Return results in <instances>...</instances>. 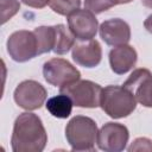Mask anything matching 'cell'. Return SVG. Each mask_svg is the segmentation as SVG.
I'll list each match as a JSON object with an SVG mask.
<instances>
[{"label":"cell","instance_id":"cell-1","mask_svg":"<svg viewBox=\"0 0 152 152\" xmlns=\"http://www.w3.org/2000/svg\"><path fill=\"white\" fill-rule=\"evenodd\" d=\"M48 142V134L38 115L21 113L14 121L11 145L14 152H40Z\"/></svg>","mask_w":152,"mask_h":152},{"label":"cell","instance_id":"cell-2","mask_svg":"<svg viewBox=\"0 0 152 152\" xmlns=\"http://www.w3.org/2000/svg\"><path fill=\"white\" fill-rule=\"evenodd\" d=\"M100 107L113 119L128 116L137 107V99L124 86H107L102 89Z\"/></svg>","mask_w":152,"mask_h":152},{"label":"cell","instance_id":"cell-3","mask_svg":"<svg viewBox=\"0 0 152 152\" xmlns=\"http://www.w3.org/2000/svg\"><path fill=\"white\" fill-rule=\"evenodd\" d=\"M97 133L95 121L83 115L72 118L65 127V137L72 151H94Z\"/></svg>","mask_w":152,"mask_h":152},{"label":"cell","instance_id":"cell-4","mask_svg":"<svg viewBox=\"0 0 152 152\" xmlns=\"http://www.w3.org/2000/svg\"><path fill=\"white\" fill-rule=\"evenodd\" d=\"M61 94L68 95L72 103L82 108H96L100 106L102 88L88 80H77L59 88Z\"/></svg>","mask_w":152,"mask_h":152},{"label":"cell","instance_id":"cell-5","mask_svg":"<svg viewBox=\"0 0 152 152\" xmlns=\"http://www.w3.org/2000/svg\"><path fill=\"white\" fill-rule=\"evenodd\" d=\"M7 52L15 62H26L38 55L37 38L33 31L20 30L13 32L7 39Z\"/></svg>","mask_w":152,"mask_h":152},{"label":"cell","instance_id":"cell-6","mask_svg":"<svg viewBox=\"0 0 152 152\" xmlns=\"http://www.w3.org/2000/svg\"><path fill=\"white\" fill-rule=\"evenodd\" d=\"M43 75L48 83L55 87H64L80 80V71L66 59L51 58L43 65Z\"/></svg>","mask_w":152,"mask_h":152},{"label":"cell","instance_id":"cell-7","mask_svg":"<svg viewBox=\"0 0 152 152\" xmlns=\"http://www.w3.org/2000/svg\"><path fill=\"white\" fill-rule=\"evenodd\" d=\"M46 96V89L33 80H26L19 83L13 94L15 103L26 110H34L40 108L44 104Z\"/></svg>","mask_w":152,"mask_h":152},{"label":"cell","instance_id":"cell-8","mask_svg":"<svg viewBox=\"0 0 152 152\" xmlns=\"http://www.w3.org/2000/svg\"><path fill=\"white\" fill-rule=\"evenodd\" d=\"M129 133L126 126L118 122L104 124L97 133L99 148L107 152H120L126 148Z\"/></svg>","mask_w":152,"mask_h":152},{"label":"cell","instance_id":"cell-9","mask_svg":"<svg viewBox=\"0 0 152 152\" xmlns=\"http://www.w3.org/2000/svg\"><path fill=\"white\" fill-rule=\"evenodd\" d=\"M68 26L78 40H90L97 32L99 23L93 12L78 8L68 15Z\"/></svg>","mask_w":152,"mask_h":152},{"label":"cell","instance_id":"cell-10","mask_svg":"<svg viewBox=\"0 0 152 152\" xmlns=\"http://www.w3.org/2000/svg\"><path fill=\"white\" fill-rule=\"evenodd\" d=\"M124 87L134 94L139 103L152 107V72L148 69H135L126 80Z\"/></svg>","mask_w":152,"mask_h":152},{"label":"cell","instance_id":"cell-11","mask_svg":"<svg viewBox=\"0 0 152 152\" xmlns=\"http://www.w3.org/2000/svg\"><path fill=\"white\" fill-rule=\"evenodd\" d=\"M100 36L106 44L119 46L129 42L131 28L129 25L122 19L114 18L106 20L100 25Z\"/></svg>","mask_w":152,"mask_h":152},{"label":"cell","instance_id":"cell-12","mask_svg":"<svg viewBox=\"0 0 152 152\" xmlns=\"http://www.w3.org/2000/svg\"><path fill=\"white\" fill-rule=\"evenodd\" d=\"M102 58V49L96 39L80 40L72 46V59L84 68L96 66Z\"/></svg>","mask_w":152,"mask_h":152},{"label":"cell","instance_id":"cell-13","mask_svg":"<svg viewBox=\"0 0 152 152\" xmlns=\"http://www.w3.org/2000/svg\"><path fill=\"white\" fill-rule=\"evenodd\" d=\"M137 58V51L127 44L115 46L109 52L110 68L118 75H124L129 71L135 65Z\"/></svg>","mask_w":152,"mask_h":152},{"label":"cell","instance_id":"cell-14","mask_svg":"<svg viewBox=\"0 0 152 152\" xmlns=\"http://www.w3.org/2000/svg\"><path fill=\"white\" fill-rule=\"evenodd\" d=\"M72 104L74 103L68 95L59 94L57 96L49 99L45 106L52 116L58 118V119H65L71 114Z\"/></svg>","mask_w":152,"mask_h":152},{"label":"cell","instance_id":"cell-15","mask_svg":"<svg viewBox=\"0 0 152 152\" xmlns=\"http://www.w3.org/2000/svg\"><path fill=\"white\" fill-rule=\"evenodd\" d=\"M53 31H55V43L52 51L57 55L66 53L75 44V36L63 24L55 25Z\"/></svg>","mask_w":152,"mask_h":152},{"label":"cell","instance_id":"cell-16","mask_svg":"<svg viewBox=\"0 0 152 152\" xmlns=\"http://www.w3.org/2000/svg\"><path fill=\"white\" fill-rule=\"evenodd\" d=\"M38 44V55L46 53L53 49L55 31L53 26H40L33 30Z\"/></svg>","mask_w":152,"mask_h":152},{"label":"cell","instance_id":"cell-17","mask_svg":"<svg viewBox=\"0 0 152 152\" xmlns=\"http://www.w3.org/2000/svg\"><path fill=\"white\" fill-rule=\"evenodd\" d=\"M81 0H50L51 10L61 15H69L71 12L80 8Z\"/></svg>","mask_w":152,"mask_h":152},{"label":"cell","instance_id":"cell-18","mask_svg":"<svg viewBox=\"0 0 152 152\" xmlns=\"http://www.w3.org/2000/svg\"><path fill=\"white\" fill-rule=\"evenodd\" d=\"M116 5H119V0H84V8L94 14L102 13Z\"/></svg>","mask_w":152,"mask_h":152},{"label":"cell","instance_id":"cell-19","mask_svg":"<svg viewBox=\"0 0 152 152\" xmlns=\"http://www.w3.org/2000/svg\"><path fill=\"white\" fill-rule=\"evenodd\" d=\"M1 4V24L11 19L20 8L18 0H0Z\"/></svg>","mask_w":152,"mask_h":152},{"label":"cell","instance_id":"cell-20","mask_svg":"<svg viewBox=\"0 0 152 152\" xmlns=\"http://www.w3.org/2000/svg\"><path fill=\"white\" fill-rule=\"evenodd\" d=\"M128 151H152V141L147 138H138L128 147Z\"/></svg>","mask_w":152,"mask_h":152},{"label":"cell","instance_id":"cell-21","mask_svg":"<svg viewBox=\"0 0 152 152\" xmlns=\"http://www.w3.org/2000/svg\"><path fill=\"white\" fill-rule=\"evenodd\" d=\"M21 2L33 8H43L50 2V0H21Z\"/></svg>","mask_w":152,"mask_h":152},{"label":"cell","instance_id":"cell-22","mask_svg":"<svg viewBox=\"0 0 152 152\" xmlns=\"http://www.w3.org/2000/svg\"><path fill=\"white\" fill-rule=\"evenodd\" d=\"M144 26H145V28H146L150 33H152V14H150V15L146 18V20L144 21Z\"/></svg>","mask_w":152,"mask_h":152},{"label":"cell","instance_id":"cell-23","mask_svg":"<svg viewBox=\"0 0 152 152\" xmlns=\"http://www.w3.org/2000/svg\"><path fill=\"white\" fill-rule=\"evenodd\" d=\"M141 2H142L144 6H146L148 8H152V0H141Z\"/></svg>","mask_w":152,"mask_h":152},{"label":"cell","instance_id":"cell-24","mask_svg":"<svg viewBox=\"0 0 152 152\" xmlns=\"http://www.w3.org/2000/svg\"><path fill=\"white\" fill-rule=\"evenodd\" d=\"M132 0H119V5L120 4H128V2H131Z\"/></svg>","mask_w":152,"mask_h":152}]
</instances>
